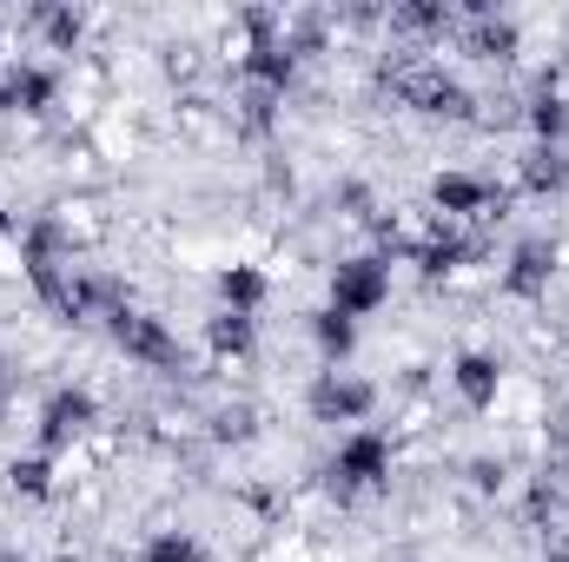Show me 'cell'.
Instances as JSON below:
<instances>
[{"label":"cell","instance_id":"cell-1","mask_svg":"<svg viewBox=\"0 0 569 562\" xmlns=\"http://www.w3.org/2000/svg\"><path fill=\"white\" fill-rule=\"evenodd\" d=\"M391 463H398V443H391V430H378V423H358V430H345V436H338V450H331L325 476H331V490L351 503V496H371V490H385V483H391Z\"/></svg>","mask_w":569,"mask_h":562},{"label":"cell","instance_id":"cell-2","mask_svg":"<svg viewBox=\"0 0 569 562\" xmlns=\"http://www.w3.org/2000/svg\"><path fill=\"white\" fill-rule=\"evenodd\" d=\"M107 338H113V351H127L146 371H166V378H172V371L186 364V344L172 338V324L152 318V311H140V304H120V311L107 318Z\"/></svg>","mask_w":569,"mask_h":562},{"label":"cell","instance_id":"cell-3","mask_svg":"<svg viewBox=\"0 0 569 562\" xmlns=\"http://www.w3.org/2000/svg\"><path fill=\"white\" fill-rule=\"evenodd\" d=\"M391 304V252H351L331 265V311L345 318H378Z\"/></svg>","mask_w":569,"mask_h":562},{"label":"cell","instance_id":"cell-4","mask_svg":"<svg viewBox=\"0 0 569 562\" xmlns=\"http://www.w3.org/2000/svg\"><path fill=\"white\" fill-rule=\"evenodd\" d=\"M93 423H100V398H93L87 384H60V391H47V398H40V418H33V450L67 456L80 436H93Z\"/></svg>","mask_w":569,"mask_h":562},{"label":"cell","instance_id":"cell-5","mask_svg":"<svg viewBox=\"0 0 569 562\" xmlns=\"http://www.w3.org/2000/svg\"><path fill=\"white\" fill-rule=\"evenodd\" d=\"M305 411H311V423H351L358 430L378 411V384L358 378V371H318L311 391H305Z\"/></svg>","mask_w":569,"mask_h":562},{"label":"cell","instance_id":"cell-6","mask_svg":"<svg viewBox=\"0 0 569 562\" xmlns=\"http://www.w3.org/2000/svg\"><path fill=\"white\" fill-rule=\"evenodd\" d=\"M430 205H437L443 225H457V219H490V212H503V192H497V179H483V172H437V179H430Z\"/></svg>","mask_w":569,"mask_h":562},{"label":"cell","instance_id":"cell-7","mask_svg":"<svg viewBox=\"0 0 569 562\" xmlns=\"http://www.w3.org/2000/svg\"><path fill=\"white\" fill-rule=\"evenodd\" d=\"M517 47H523V33H517V20H503L490 0H470L463 7V53L470 60H517Z\"/></svg>","mask_w":569,"mask_h":562},{"label":"cell","instance_id":"cell-8","mask_svg":"<svg viewBox=\"0 0 569 562\" xmlns=\"http://www.w3.org/2000/svg\"><path fill=\"white\" fill-rule=\"evenodd\" d=\"M550 284H557V245L550 239H517L510 245V265H503V291L523 298V304H537Z\"/></svg>","mask_w":569,"mask_h":562},{"label":"cell","instance_id":"cell-9","mask_svg":"<svg viewBox=\"0 0 569 562\" xmlns=\"http://www.w3.org/2000/svg\"><path fill=\"white\" fill-rule=\"evenodd\" d=\"M450 391L463 398V411H490L503 398V358L497 351H457L450 358Z\"/></svg>","mask_w":569,"mask_h":562},{"label":"cell","instance_id":"cell-10","mask_svg":"<svg viewBox=\"0 0 569 562\" xmlns=\"http://www.w3.org/2000/svg\"><path fill=\"white\" fill-rule=\"evenodd\" d=\"M60 87H67V73L53 60H13V113L47 120L60 107Z\"/></svg>","mask_w":569,"mask_h":562},{"label":"cell","instance_id":"cell-11","mask_svg":"<svg viewBox=\"0 0 569 562\" xmlns=\"http://www.w3.org/2000/svg\"><path fill=\"white\" fill-rule=\"evenodd\" d=\"M405 100H411L418 113H430V120H470V107H477L457 80H443V73H430V67L405 80Z\"/></svg>","mask_w":569,"mask_h":562},{"label":"cell","instance_id":"cell-12","mask_svg":"<svg viewBox=\"0 0 569 562\" xmlns=\"http://www.w3.org/2000/svg\"><path fill=\"white\" fill-rule=\"evenodd\" d=\"M206 351L219 364H246L259 351V318H239V311H212L206 318Z\"/></svg>","mask_w":569,"mask_h":562},{"label":"cell","instance_id":"cell-13","mask_svg":"<svg viewBox=\"0 0 569 562\" xmlns=\"http://www.w3.org/2000/svg\"><path fill=\"white\" fill-rule=\"evenodd\" d=\"M311 351L325 358V371H345L351 358H358V318H345V311H311Z\"/></svg>","mask_w":569,"mask_h":562},{"label":"cell","instance_id":"cell-14","mask_svg":"<svg viewBox=\"0 0 569 562\" xmlns=\"http://www.w3.org/2000/svg\"><path fill=\"white\" fill-rule=\"evenodd\" d=\"M523 192L530 199H563L569 192V145H530L523 152Z\"/></svg>","mask_w":569,"mask_h":562},{"label":"cell","instance_id":"cell-15","mask_svg":"<svg viewBox=\"0 0 569 562\" xmlns=\"http://www.w3.org/2000/svg\"><path fill=\"white\" fill-rule=\"evenodd\" d=\"M272 298V279L259 265H226L219 272V311H239V318H259Z\"/></svg>","mask_w":569,"mask_h":562},{"label":"cell","instance_id":"cell-16","mask_svg":"<svg viewBox=\"0 0 569 562\" xmlns=\"http://www.w3.org/2000/svg\"><path fill=\"white\" fill-rule=\"evenodd\" d=\"M523 127H530L537 145H563L569 140V100L557 87H537V93L523 100Z\"/></svg>","mask_w":569,"mask_h":562},{"label":"cell","instance_id":"cell-17","mask_svg":"<svg viewBox=\"0 0 569 562\" xmlns=\"http://www.w3.org/2000/svg\"><path fill=\"white\" fill-rule=\"evenodd\" d=\"M470 259H477V245H470L463 232H450V225L418 245V272H425V279H450V272H463Z\"/></svg>","mask_w":569,"mask_h":562},{"label":"cell","instance_id":"cell-18","mask_svg":"<svg viewBox=\"0 0 569 562\" xmlns=\"http://www.w3.org/2000/svg\"><path fill=\"white\" fill-rule=\"evenodd\" d=\"M53 463H60V456H47V450L13 456V463H7V490L27 496V503H47V496H53Z\"/></svg>","mask_w":569,"mask_h":562},{"label":"cell","instance_id":"cell-19","mask_svg":"<svg viewBox=\"0 0 569 562\" xmlns=\"http://www.w3.org/2000/svg\"><path fill=\"white\" fill-rule=\"evenodd\" d=\"M33 20H40V33H47L53 53H73L87 40V13L80 7H33Z\"/></svg>","mask_w":569,"mask_h":562},{"label":"cell","instance_id":"cell-20","mask_svg":"<svg viewBox=\"0 0 569 562\" xmlns=\"http://www.w3.org/2000/svg\"><path fill=\"white\" fill-rule=\"evenodd\" d=\"M140 562H206V550L192 530H152L140 543Z\"/></svg>","mask_w":569,"mask_h":562},{"label":"cell","instance_id":"cell-21","mask_svg":"<svg viewBox=\"0 0 569 562\" xmlns=\"http://www.w3.org/2000/svg\"><path fill=\"white\" fill-rule=\"evenodd\" d=\"M450 7L443 0H405V7H391V27H405V33H450Z\"/></svg>","mask_w":569,"mask_h":562},{"label":"cell","instance_id":"cell-22","mask_svg":"<svg viewBox=\"0 0 569 562\" xmlns=\"http://www.w3.org/2000/svg\"><path fill=\"white\" fill-rule=\"evenodd\" d=\"M0 245H20V219H7V205H0Z\"/></svg>","mask_w":569,"mask_h":562},{"label":"cell","instance_id":"cell-23","mask_svg":"<svg viewBox=\"0 0 569 562\" xmlns=\"http://www.w3.org/2000/svg\"><path fill=\"white\" fill-rule=\"evenodd\" d=\"M543 562H569V556H543Z\"/></svg>","mask_w":569,"mask_h":562}]
</instances>
